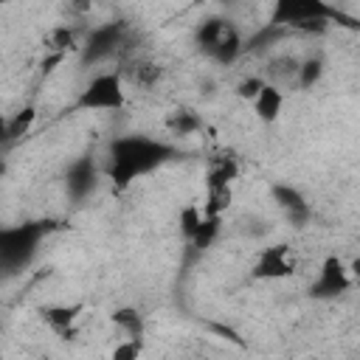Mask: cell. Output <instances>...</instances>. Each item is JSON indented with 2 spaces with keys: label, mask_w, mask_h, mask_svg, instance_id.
<instances>
[{
  "label": "cell",
  "mask_w": 360,
  "mask_h": 360,
  "mask_svg": "<svg viewBox=\"0 0 360 360\" xmlns=\"http://www.w3.org/2000/svg\"><path fill=\"white\" fill-rule=\"evenodd\" d=\"M180 155L177 146L166 143V141H158L152 135H143V132H129V135H118L110 141L107 146V166H104V174L110 177V183L124 191L129 188L138 177H146L152 174L155 169H160L163 163L174 160Z\"/></svg>",
  "instance_id": "6da1fadb"
},
{
  "label": "cell",
  "mask_w": 360,
  "mask_h": 360,
  "mask_svg": "<svg viewBox=\"0 0 360 360\" xmlns=\"http://www.w3.org/2000/svg\"><path fill=\"white\" fill-rule=\"evenodd\" d=\"M332 22L346 25L352 31L360 28V22L349 14H343L338 6L326 0H276L270 8V22L276 28H290L298 34H323Z\"/></svg>",
  "instance_id": "7a4b0ae2"
},
{
  "label": "cell",
  "mask_w": 360,
  "mask_h": 360,
  "mask_svg": "<svg viewBox=\"0 0 360 360\" xmlns=\"http://www.w3.org/2000/svg\"><path fill=\"white\" fill-rule=\"evenodd\" d=\"M56 228V219H31L22 225L0 228V276H14L28 267L39 242Z\"/></svg>",
  "instance_id": "3957f363"
},
{
  "label": "cell",
  "mask_w": 360,
  "mask_h": 360,
  "mask_svg": "<svg viewBox=\"0 0 360 360\" xmlns=\"http://www.w3.org/2000/svg\"><path fill=\"white\" fill-rule=\"evenodd\" d=\"M127 104V90H124V79L118 70H104L96 73L76 96L73 110L90 112V110H104V112H115L124 110Z\"/></svg>",
  "instance_id": "277c9868"
},
{
  "label": "cell",
  "mask_w": 360,
  "mask_h": 360,
  "mask_svg": "<svg viewBox=\"0 0 360 360\" xmlns=\"http://www.w3.org/2000/svg\"><path fill=\"white\" fill-rule=\"evenodd\" d=\"M349 287H352V270H349V264L338 253H329L321 262L318 278L309 284V295L315 301H332V298H340L343 292H349Z\"/></svg>",
  "instance_id": "5b68a950"
},
{
  "label": "cell",
  "mask_w": 360,
  "mask_h": 360,
  "mask_svg": "<svg viewBox=\"0 0 360 360\" xmlns=\"http://www.w3.org/2000/svg\"><path fill=\"white\" fill-rule=\"evenodd\" d=\"M124 34H127V22H104V25H96L87 34V39L79 45L82 65H96V62L110 59L124 45Z\"/></svg>",
  "instance_id": "8992f818"
},
{
  "label": "cell",
  "mask_w": 360,
  "mask_h": 360,
  "mask_svg": "<svg viewBox=\"0 0 360 360\" xmlns=\"http://www.w3.org/2000/svg\"><path fill=\"white\" fill-rule=\"evenodd\" d=\"M295 273V259L290 256V245L278 242V245H270L259 253L253 270H250V278L256 281H278V278H287Z\"/></svg>",
  "instance_id": "52a82bcc"
},
{
  "label": "cell",
  "mask_w": 360,
  "mask_h": 360,
  "mask_svg": "<svg viewBox=\"0 0 360 360\" xmlns=\"http://www.w3.org/2000/svg\"><path fill=\"white\" fill-rule=\"evenodd\" d=\"M98 174H101V169H98V163H96L93 155L76 158V160L65 169V191H68V197H70L73 202L87 200V197L93 194L96 183H98Z\"/></svg>",
  "instance_id": "ba28073f"
},
{
  "label": "cell",
  "mask_w": 360,
  "mask_h": 360,
  "mask_svg": "<svg viewBox=\"0 0 360 360\" xmlns=\"http://www.w3.org/2000/svg\"><path fill=\"white\" fill-rule=\"evenodd\" d=\"M270 197H273V202L284 211V217L290 219V225L304 228V225L312 219V205L307 202L304 191L295 188L292 183H273V186H270Z\"/></svg>",
  "instance_id": "9c48e42d"
},
{
  "label": "cell",
  "mask_w": 360,
  "mask_h": 360,
  "mask_svg": "<svg viewBox=\"0 0 360 360\" xmlns=\"http://www.w3.org/2000/svg\"><path fill=\"white\" fill-rule=\"evenodd\" d=\"M84 315V304H45L39 307V318L48 329H53L59 338L73 340L79 335V318Z\"/></svg>",
  "instance_id": "30bf717a"
},
{
  "label": "cell",
  "mask_w": 360,
  "mask_h": 360,
  "mask_svg": "<svg viewBox=\"0 0 360 360\" xmlns=\"http://www.w3.org/2000/svg\"><path fill=\"white\" fill-rule=\"evenodd\" d=\"M250 104H253V112H256V118H259L262 124H273V121H278V115H281L284 93H281L278 84L264 82V87L259 90V96H256Z\"/></svg>",
  "instance_id": "8fae6325"
},
{
  "label": "cell",
  "mask_w": 360,
  "mask_h": 360,
  "mask_svg": "<svg viewBox=\"0 0 360 360\" xmlns=\"http://www.w3.org/2000/svg\"><path fill=\"white\" fill-rule=\"evenodd\" d=\"M242 45H245V39H242V34H239V28L233 25V22H228V28L222 31V37H219V42L214 45V51L208 53V59H214L217 65H233L245 51H242Z\"/></svg>",
  "instance_id": "7c38bea8"
},
{
  "label": "cell",
  "mask_w": 360,
  "mask_h": 360,
  "mask_svg": "<svg viewBox=\"0 0 360 360\" xmlns=\"http://www.w3.org/2000/svg\"><path fill=\"white\" fill-rule=\"evenodd\" d=\"M236 177H239V160L231 152L214 155L205 169V188L208 186H231Z\"/></svg>",
  "instance_id": "4fadbf2b"
},
{
  "label": "cell",
  "mask_w": 360,
  "mask_h": 360,
  "mask_svg": "<svg viewBox=\"0 0 360 360\" xmlns=\"http://www.w3.org/2000/svg\"><path fill=\"white\" fill-rule=\"evenodd\" d=\"M42 45H45V53H59V56H68V53L79 51V37H76V28H73V25H53L51 31H45Z\"/></svg>",
  "instance_id": "5bb4252c"
},
{
  "label": "cell",
  "mask_w": 360,
  "mask_h": 360,
  "mask_svg": "<svg viewBox=\"0 0 360 360\" xmlns=\"http://www.w3.org/2000/svg\"><path fill=\"white\" fill-rule=\"evenodd\" d=\"M110 323H112L124 338L143 340V335H146V321H143V315H141L135 307H118V309H112Z\"/></svg>",
  "instance_id": "9a60e30c"
},
{
  "label": "cell",
  "mask_w": 360,
  "mask_h": 360,
  "mask_svg": "<svg viewBox=\"0 0 360 360\" xmlns=\"http://www.w3.org/2000/svg\"><path fill=\"white\" fill-rule=\"evenodd\" d=\"M166 129L172 135H194L202 129V115L194 107H174L166 115Z\"/></svg>",
  "instance_id": "2e32d148"
},
{
  "label": "cell",
  "mask_w": 360,
  "mask_h": 360,
  "mask_svg": "<svg viewBox=\"0 0 360 360\" xmlns=\"http://www.w3.org/2000/svg\"><path fill=\"white\" fill-rule=\"evenodd\" d=\"M228 22H231V20H225V17H208V20H202V22L197 25V31H194V45L208 56V53L214 51V45L219 42L222 31L228 28Z\"/></svg>",
  "instance_id": "e0dca14e"
},
{
  "label": "cell",
  "mask_w": 360,
  "mask_h": 360,
  "mask_svg": "<svg viewBox=\"0 0 360 360\" xmlns=\"http://www.w3.org/2000/svg\"><path fill=\"white\" fill-rule=\"evenodd\" d=\"M37 121V107L34 104H25L22 110H17L11 118H6V143H14L20 138H25L31 132Z\"/></svg>",
  "instance_id": "ac0fdd59"
},
{
  "label": "cell",
  "mask_w": 360,
  "mask_h": 360,
  "mask_svg": "<svg viewBox=\"0 0 360 360\" xmlns=\"http://www.w3.org/2000/svg\"><path fill=\"white\" fill-rule=\"evenodd\" d=\"M233 202L231 186H208L205 188V202H202V217H222Z\"/></svg>",
  "instance_id": "d6986e66"
},
{
  "label": "cell",
  "mask_w": 360,
  "mask_h": 360,
  "mask_svg": "<svg viewBox=\"0 0 360 360\" xmlns=\"http://www.w3.org/2000/svg\"><path fill=\"white\" fill-rule=\"evenodd\" d=\"M219 222H222V217H202L200 228H197L194 236L188 239V248H194L197 253L208 250V248L214 245V239L219 236Z\"/></svg>",
  "instance_id": "ffe728a7"
},
{
  "label": "cell",
  "mask_w": 360,
  "mask_h": 360,
  "mask_svg": "<svg viewBox=\"0 0 360 360\" xmlns=\"http://www.w3.org/2000/svg\"><path fill=\"white\" fill-rule=\"evenodd\" d=\"M321 76H323V59H321V56H307V59L298 62L295 84H298L301 90H309V87H315V84L321 82Z\"/></svg>",
  "instance_id": "44dd1931"
},
{
  "label": "cell",
  "mask_w": 360,
  "mask_h": 360,
  "mask_svg": "<svg viewBox=\"0 0 360 360\" xmlns=\"http://www.w3.org/2000/svg\"><path fill=\"white\" fill-rule=\"evenodd\" d=\"M200 222H202V211H200V205H197V202H186V205L180 208V217H177L180 233H183L186 242L194 236V231L200 228Z\"/></svg>",
  "instance_id": "7402d4cb"
},
{
  "label": "cell",
  "mask_w": 360,
  "mask_h": 360,
  "mask_svg": "<svg viewBox=\"0 0 360 360\" xmlns=\"http://www.w3.org/2000/svg\"><path fill=\"white\" fill-rule=\"evenodd\" d=\"M298 62L301 59H295V56H273L270 62H267V73L273 76V79H295V73H298Z\"/></svg>",
  "instance_id": "603a6c76"
},
{
  "label": "cell",
  "mask_w": 360,
  "mask_h": 360,
  "mask_svg": "<svg viewBox=\"0 0 360 360\" xmlns=\"http://www.w3.org/2000/svg\"><path fill=\"white\" fill-rule=\"evenodd\" d=\"M143 354V340H135V338H124L112 346L110 352V360H141Z\"/></svg>",
  "instance_id": "cb8c5ba5"
},
{
  "label": "cell",
  "mask_w": 360,
  "mask_h": 360,
  "mask_svg": "<svg viewBox=\"0 0 360 360\" xmlns=\"http://www.w3.org/2000/svg\"><path fill=\"white\" fill-rule=\"evenodd\" d=\"M158 79H160V65H155V62H135L132 82L138 87H152Z\"/></svg>",
  "instance_id": "d4e9b609"
},
{
  "label": "cell",
  "mask_w": 360,
  "mask_h": 360,
  "mask_svg": "<svg viewBox=\"0 0 360 360\" xmlns=\"http://www.w3.org/2000/svg\"><path fill=\"white\" fill-rule=\"evenodd\" d=\"M264 76H245L239 84H236V96L242 98V101H253L256 96H259V90L264 87Z\"/></svg>",
  "instance_id": "484cf974"
},
{
  "label": "cell",
  "mask_w": 360,
  "mask_h": 360,
  "mask_svg": "<svg viewBox=\"0 0 360 360\" xmlns=\"http://www.w3.org/2000/svg\"><path fill=\"white\" fill-rule=\"evenodd\" d=\"M65 62V56H59V53H48L42 62H39V70L48 76V73H53L56 70V65H62Z\"/></svg>",
  "instance_id": "4316f807"
},
{
  "label": "cell",
  "mask_w": 360,
  "mask_h": 360,
  "mask_svg": "<svg viewBox=\"0 0 360 360\" xmlns=\"http://www.w3.org/2000/svg\"><path fill=\"white\" fill-rule=\"evenodd\" d=\"M6 143V115L0 112V146Z\"/></svg>",
  "instance_id": "83f0119b"
},
{
  "label": "cell",
  "mask_w": 360,
  "mask_h": 360,
  "mask_svg": "<svg viewBox=\"0 0 360 360\" xmlns=\"http://www.w3.org/2000/svg\"><path fill=\"white\" fill-rule=\"evenodd\" d=\"M0 174H6V163L3 160H0Z\"/></svg>",
  "instance_id": "f1b7e54d"
},
{
  "label": "cell",
  "mask_w": 360,
  "mask_h": 360,
  "mask_svg": "<svg viewBox=\"0 0 360 360\" xmlns=\"http://www.w3.org/2000/svg\"><path fill=\"white\" fill-rule=\"evenodd\" d=\"M0 360H6V354H3V346H0Z\"/></svg>",
  "instance_id": "f546056e"
}]
</instances>
